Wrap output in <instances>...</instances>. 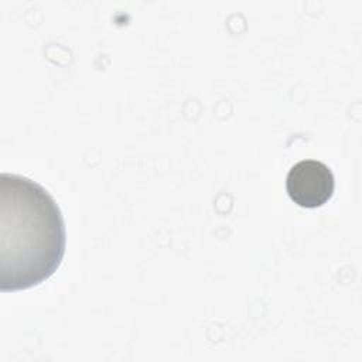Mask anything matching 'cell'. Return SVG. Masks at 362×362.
Masks as SVG:
<instances>
[{
  "label": "cell",
  "instance_id": "1",
  "mask_svg": "<svg viewBox=\"0 0 362 362\" xmlns=\"http://www.w3.org/2000/svg\"><path fill=\"white\" fill-rule=\"evenodd\" d=\"M65 222L52 195L35 181L0 175V288L27 290L59 267Z\"/></svg>",
  "mask_w": 362,
  "mask_h": 362
},
{
  "label": "cell",
  "instance_id": "2",
  "mask_svg": "<svg viewBox=\"0 0 362 362\" xmlns=\"http://www.w3.org/2000/svg\"><path fill=\"white\" fill-rule=\"evenodd\" d=\"M335 180L331 168L318 160L296 163L286 178L290 199L301 208H318L334 194Z\"/></svg>",
  "mask_w": 362,
  "mask_h": 362
}]
</instances>
